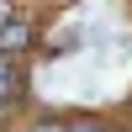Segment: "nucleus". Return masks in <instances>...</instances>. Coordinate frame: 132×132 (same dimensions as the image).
<instances>
[{
  "label": "nucleus",
  "mask_w": 132,
  "mask_h": 132,
  "mask_svg": "<svg viewBox=\"0 0 132 132\" xmlns=\"http://www.w3.org/2000/svg\"><path fill=\"white\" fill-rule=\"evenodd\" d=\"M37 48V27H32V16H16L5 32H0V58H11V63H21L27 53Z\"/></svg>",
  "instance_id": "nucleus-1"
},
{
  "label": "nucleus",
  "mask_w": 132,
  "mask_h": 132,
  "mask_svg": "<svg viewBox=\"0 0 132 132\" xmlns=\"http://www.w3.org/2000/svg\"><path fill=\"white\" fill-rule=\"evenodd\" d=\"M21 95H27V74H21V63H11V58H0V106H16Z\"/></svg>",
  "instance_id": "nucleus-2"
},
{
  "label": "nucleus",
  "mask_w": 132,
  "mask_h": 132,
  "mask_svg": "<svg viewBox=\"0 0 132 132\" xmlns=\"http://www.w3.org/2000/svg\"><path fill=\"white\" fill-rule=\"evenodd\" d=\"M69 132H116V127H106L101 116H74V122H69Z\"/></svg>",
  "instance_id": "nucleus-3"
},
{
  "label": "nucleus",
  "mask_w": 132,
  "mask_h": 132,
  "mask_svg": "<svg viewBox=\"0 0 132 132\" xmlns=\"http://www.w3.org/2000/svg\"><path fill=\"white\" fill-rule=\"evenodd\" d=\"M27 132H69V122H58V116H42V122H32Z\"/></svg>",
  "instance_id": "nucleus-4"
},
{
  "label": "nucleus",
  "mask_w": 132,
  "mask_h": 132,
  "mask_svg": "<svg viewBox=\"0 0 132 132\" xmlns=\"http://www.w3.org/2000/svg\"><path fill=\"white\" fill-rule=\"evenodd\" d=\"M11 21H16V0H0V32H5Z\"/></svg>",
  "instance_id": "nucleus-5"
},
{
  "label": "nucleus",
  "mask_w": 132,
  "mask_h": 132,
  "mask_svg": "<svg viewBox=\"0 0 132 132\" xmlns=\"http://www.w3.org/2000/svg\"><path fill=\"white\" fill-rule=\"evenodd\" d=\"M0 127H5V106H0Z\"/></svg>",
  "instance_id": "nucleus-6"
},
{
  "label": "nucleus",
  "mask_w": 132,
  "mask_h": 132,
  "mask_svg": "<svg viewBox=\"0 0 132 132\" xmlns=\"http://www.w3.org/2000/svg\"><path fill=\"white\" fill-rule=\"evenodd\" d=\"M116 132H127V127H116Z\"/></svg>",
  "instance_id": "nucleus-7"
}]
</instances>
